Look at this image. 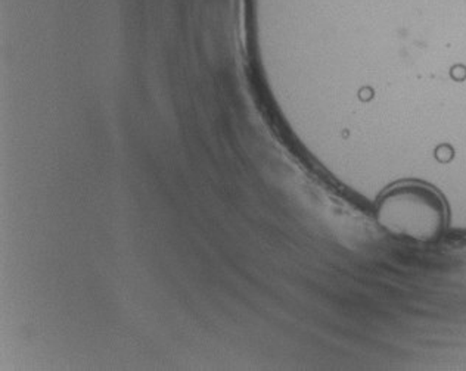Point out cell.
Wrapping results in <instances>:
<instances>
[{"mask_svg": "<svg viewBox=\"0 0 466 371\" xmlns=\"http://www.w3.org/2000/svg\"><path fill=\"white\" fill-rule=\"evenodd\" d=\"M378 223L396 236L435 242L447 227L441 195L422 183H403L385 192L378 202Z\"/></svg>", "mask_w": 466, "mask_h": 371, "instance_id": "6da1fadb", "label": "cell"}]
</instances>
